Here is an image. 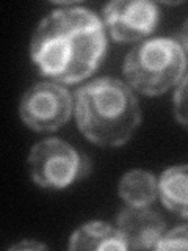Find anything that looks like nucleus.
Masks as SVG:
<instances>
[{
  "mask_svg": "<svg viewBox=\"0 0 188 251\" xmlns=\"http://www.w3.org/2000/svg\"><path fill=\"white\" fill-rule=\"evenodd\" d=\"M107 52L105 27L99 16L82 6L50 11L38 24L30 57L41 74L61 83H77L91 75Z\"/></svg>",
  "mask_w": 188,
  "mask_h": 251,
  "instance_id": "1",
  "label": "nucleus"
},
{
  "mask_svg": "<svg viewBox=\"0 0 188 251\" xmlns=\"http://www.w3.org/2000/svg\"><path fill=\"white\" fill-rule=\"evenodd\" d=\"M75 120L91 143L122 146L141 123V108L130 86L113 77H99L75 91Z\"/></svg>",
  "mask_w": 188,
  "mask_h": 251,
  "instance_id": "2",
  "label": "nucleus"
},
{
  "mask_svg": "<svg viewBox=\"0 0 188 251\" xmlns=\"http://www.w3.org/2000/svg\"><path fill=\"white\" fill-rule=\"evenodd\" d=\"M122 71L133 90L159 96L187 77V46L174 38L143 39L127 53Z\"/></svg>",
  "mask_w": 188,
  "mask_h": 251,
  "instance_id": "3",
  "label": "nucleus"
},
{
  "mask_svg": "<svg viewBox=\"0 0 188 251\" xmlns=\"http://www.w3.org/2000/svg\"><path fill=\"white\" fill-rule=\"evenodd\" d=\"M28 165L33 182L50 190H63L91 173L88 157L60 138L38 141L30 151Z\"/></svg>",
  "mask_w": 188,
  "mask_h": 251,
  "instance_id": "4",
  "label": "nucleus"
},
{
  "mask_svg": "<svg viewBox=\"0 0 188 251\" xmlns=\"http://www.w3.org/2000/svg\"><path fill=\"white\" fill-rule=\"evenodd\" d=\"M74 99L65 86L55 82H39L25 91L19 104L24 124L36 132H53L69 121Z\"/></svg>",
  "mask_w": 188,
  "mask_h": 251,
  "instance_id": "5",
  "label": "nucleus"
},
{
  "mask_svg": "<svg viewBox=\"0 0 188 251\" xmlns=\"http://www.w3.org/2000/svg\"><path fill=\"white\" fill-rule=\"evenodd\" d=\"M110 35L118 43L143 41L160 19L159 6L147 0H115L102 10Z\"/></svg>",
  "mask_w": 188,
  "mask_h": 251,
  "instance_id": "6",
  "label": "nucleus"
},
{
  "mask_svg": "<svg viewBox=\"0 0 188 251\" xmlns=\"http://www.w3.org/2000/svg\"><path fill=\"white\" fill-rule=\"evenodd\" d=\"M164 220L155 210L147 207L127 206L116 218V227L129 250L154 248L157 240L164 232Z\"/></svg>",
  "mask_w": 188,
  "mask_h": 251,
  "instance_id": "7",
  "label": "nucleus"
},
{
  "mask_svg": "<svg viewBox=\"0 0 188 251\" xmlns=\"http://www.w3.org/2000/svg\"><path fill=\"white\" fill-rule=\"evenodd\" d=\"M69 250L124 251L129 248L118 227L104 222H90L82 225L70 235Z\"/></svg>",
  "mask_w": 188,
  "mask_h": 251,
  "instance_id": "8",
  "label": "nucleus"
},
{
  "mask_svg": "<svg viewBox=\"0 0 188 251\" xmlns=\"http://www.w3.org/2000/svg\"><path fill=\"white\" fill-rule=\"evenodd\" d=\"M188 167L177 165L162 173L157 182V196H160L163 206L168 210L179 214L182 218L188 217L187 209V182Z\"/></svg>",
  "mask_w": 188,
  "mask_h": 251,
  "instance_id": "9",
  "label": "nucleus"
},
{
  "mask_svg": "<svg viewBox=\"0 0 188 251\" xmlns=\"http://www.w3.org/2000/svg\"><path fill=\"white\" fill-rule=\"evenodd\" d=\"M118 192L127 206L147 207L157 198L155 176L144 170H132L121 177Z\"/></svg>",
  "mask_w": 188,
  "mask_h": 251,
  "instance_id": "10",
  "label": "nucleus"
},
{
  "mask_svg": "<svg viewBox=\"0 0 188 251\" xmlns=\"http://www.w3.org/2000/svg\"><path fill=\"white\" fill-rule=\"evenodd\" d=\"M188 231L187 225H179L166 234H162L154 245L155 250H187L188 247Z\"/></svg>",
  "mask_w": 188,
  "mask_h": 251,
  "instance_id": "11",
  "label": "nucleus"
},
{
  "mask_svg": "<svg viewBox=\"0 0 188 251\" xmlns=\"http://www.w3.org/2000/svg\"><path fill=\"white\" fill-rule=\"evenodd\" d=\"M177 90L174 93V112L177 121L185 127L187 126V77H184L182 80L179 82Z\"/></svg>",
  "mask_w": 188,
  "mask_h": 251,
  "instance_id": "12",
  "label": "nucleus"
},
{
  "mask_svg": "<svg viewBox=\"0 0 188 251\" xmlns=\"http://www.w3.org/2000/svg\"><path fill=\"white\" fill-rule=\"evenodd\" d=\"M13 250H46L47 247L43 245V243H38L33 240H27V242H21L18 245L11 247Z\"/></svg>",
  "mask_w": 188,
  "mask_h": 251,
  "instance_id": "13",
  "label": "nucleus"
}]
</instances>
